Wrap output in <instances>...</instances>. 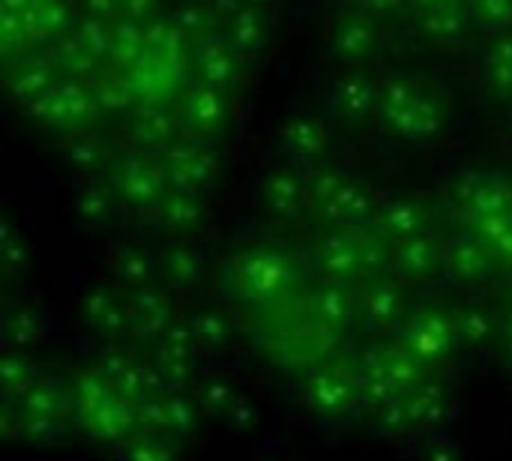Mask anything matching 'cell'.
<instances>
[{
	"mask_svg": "<svg viewBox=\"0 0 512 461\" xmlns=\"http://www.w3.org/2000/svg\"><path fill=\"white\" fill-rule=\"evenodd\" d=\"M69 24L63 0H3L0 33L3 45H30L33 39H51Z\"/></svg>",
	"mask_w": 512,
	"mask_h": 461,
	"instance_id": "obj_1",
	"label": "cell"
},
{
	"mask_svg": "<svg viewBox=\"0 0 512 461\" xmlns=\"http://www.w3.org/2000/svg\"><path fill=\"white\" fill-rule=\"evenodd\" d=\"M378 39H381V30H378L375 18L363 9L339 18V24L333 30V48L345 60H366L378 48Z\"/></svg>",
	"mask_w": 512,
	"mask_h": 461,
	"instance_id": "obj_2",
	"label": "cell"
},
{
	"mask_svg": "<svg viewBox=\"0 0 512 461\" xmlns=\"http://www.w3.org/2000/svg\"><path fill=\"white\" fill-rule=\"evenodd\" d=\"M198 69L201 75L213 84V87H222L234 78L237 72V54L231 51L228 42H222L219 36L213 39H204L198 45Z\"/></svg>",
	"mask_w": 512,
	"mask_h": 461,
	"instance_id": "obj_3",
	"label": "cell"
},
{
	"mask_svg": "<svg viewBox=\"0 0 512 461\" xmlns=\"http://www.w3.org/2000/svg\"><path fill=\"white\" fill-rule=\"evenodd\" d=\"M147 54V24L120 18L114 24V42H111V60L117 66H135Z\"/></svg>",
	"mask_w": 512,
	"mask_h": 461,
	"instance_id": "obj_4",
	"label": "cell"
},
{
	"mask_svg": "<svg viewBox=\"0 0 512 461\" xmlns=\"http://www.w3.org/2000/svg\"><path fill=\"white\" fill-rule=\"evenodd\" d=\"M225 39H228V45H231V51H234L237 57H240V54H243V57H252V54L258 51L261 39H264V21H261L258 9H255V6L240 9V12L228 21Z\"/></svg>",
	"mask_w": 512,
	"mask_h": 461,
	"instance_id": "obj_5",
	"label": "cell"
},
{
	"mask_svg": "<svg viewBox=\"0 0 512 461\" xmlns=\"http://www.w3.org/2000/svg\"><path fill=\"white\" fill-rule=\"evenodd\" d=\"M420 30H423L432 42H441V45L459 42V39L465 36V30H468L465 12H462V6L423 12V15H420Z\"/></svg>",
	"mask_w": 512,
	"mask_h": 461,
	"instance_id": "obj_6",
	"label": "cell"
},
{
	"mask_svg": "<svg viewBox=\"0 0 512 461\" xmlns=\"http://www.w3.org/2000/svg\"><path fill=\"white\" fill-rule=\"evenodd\" d=\"M216 21H219V12L213 9V3H189L177 12L174 18V27L186 36V39H213L216 33Z\"/></svg>",
	"mask_w": 512,
	"mask_h": 461,
	"instance_id": "obj_7",
	"label": "cell"
},
{
	"mask_svg": "<svg viewBox=\"0 0 512 461\" xmlns=\"http://www.w3.org/2000/svg\"><path fill=\"white\" fill-rule=\"evenodd\" d=\"M54 57H57V66H63V69L72 72V75H90V69H93L96 60H99L78 36L63 39Z\"/></svg>",
	"mask_w": 512,
	"mask_h": 461,
	"instance_id": "obj_8",
	"label": "cell"
},
{
	"mask_svg": "<svg viewBox=\"0 0 512 461\" xmlns=\"http://www.w3.org/2000/svg\"><path fill=\"white\" fill-rule=\"evenodd\" d=\"M474 18L495 33H504L512 27V0H468Z\"/></svg>",
	"mask_w": 512,
	"mask_h": 461,
	"instance_id": "obj_9",
	"label": "cell"
},
{
	"mask_svg": "<svg viewBox=\"0 0 512 461\" xmlns=\"http://www.w3.org/2000/svg\"><path fill=\"white\" fill-rule=\"evenodd\" d=\"M96 57H105L111 54V42H114V24L108 21H99V18H84L78 33H75Z\"/></svg>",
	"mask_w": 512,
	"mask_h": 461,
	"instance_id": "obj_10",
	"label": "cell"
},
{
	"mask_svg": "<svg viewBox=\"0 0 512 461\" xmlns=\"http://www.w3.org/2000/svg\"><path fill=\"white\" fill-rule=\"evenodd\" d=\"M495 78L501 87H512V36H504L495 51Z\"/></svg>",
	"mask_w": 512,
	"mask_h": 461,
	"instance_id": "obj_11",
	"label": "cell"
},
{
	"mask_svg": "<svg viewBox=\"0 0 512 461\" xmlns=\"http://www.w3.org/2000/svg\"><path fill=\"white\" fill-rule=\"evenodd\" d=\"M84 6H87V18H99L108 24H117L123 18L120 0H84Z\"/></svg>",
	"mask_w": 512,
	"mask_h": 461,
	"instance_id": "obj_12",
	"label": "cell"
},
{
	"mask_svg": "<svg viewBox=\"0 0 512 461\" xmlns=\"http://www.w3.org/2000/svg\"><path fill=\"white\" fill-rule=\"evenodd\" d=\"M120 6H123V18H132V21H144L150 12H153V6H156V0H120Z\"/></svg>",
	"mask_w": 512,
	"mask_h": 461,
	"instance_id": "obj_13",
	"label": "cell"
},
{
	"mask_svg": "<svg viewBox=\"0 0 512 461\" xmlns=\"http://www.w3.org/2000/svg\"><path fill=\"white\" fill-rule=\"evenodd\" d=\"M342 96H345V102L360 105V108L369 102V90H366V84H363V81H357V78H351V81H345V84H342Z\"/></svg>",
	"mask_w": 512,
	"mask_h": 461,
	"instance_id": "obj_14",
	"label": "cell"
},
{
	"mask_svg": "<svg viewBox=\"0 0 512 461\" xmlns=\"http://www.w3.org/2000/svg\"><path fill=\"white\" fill-rule=\"evenodd\" d=\"M405 3H408V0H360L363 12H369V15H393V12H399Z\"/></svg>",
	"mask_w": 512,
	"mask_h": 461,
	"instance_id": "obj_15",
	"label": "cell"
},
{
	"mask_svg": "<svg viewBox=\"0 0 512 461\" xmlns=\"http://www.w3.org/2000/svg\"><path fill=\"white\" fill-rule=\"evenodd\" d=\"M420 12H432V9H450V6H462V0H411Z\"/></svg>",
	"mask_w": 512,
	"mask_h": 461,
	"instance_id": "obj_16",
	"label": "cell"
},
{
	"mask_svg": "<svg viewBox=\"0 0 512 461\" xmlns=\"http://www.w3.org/2000/svg\"><path fill=\"white\" fill-rule=\"evenodd\" d=\"M258 3H264V0H246V6H255V9H258Z\"/></svg>",
	"mask_w": 512,
	"mask_h": 461,
	"instance_id": "obj_17",
	"label": "cell"
}]
</instances>
